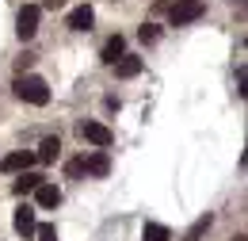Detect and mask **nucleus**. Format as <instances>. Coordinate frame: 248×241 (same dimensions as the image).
Wrapping results in <instances>:
<instances>
[{"mask_svg":"<svg viewBox=\"0 0 248 241\" xmlns=\"http://www.w3.org/2000/svg\"><path fill=\"white\" fill-rule=\"evenodd\" d=\"M12 92H16L23 103H34V107H46V103H50V85H46L42 77H34V73H19V77L12 81Z\"/></svg>","mask_w":248,"mask_h":241,"instance_id":"1","label":"nucleus"},{"mask_svg":"<svg viewBox=\"0 0 248 241\" xmlns=\"http://www.w3.org/2000/svg\"><path fill=\"white\" fill-rule=\"evenodd\" d=\"M202 12H206L202 0H176V4L168 8V23H172V27H184V23H195Z\"/></svg>","mask_w":248,"mask_h":241,"instance_id":"2","label":"nucleus"},{"mask_svg":"<svg viewBox=\"0 0 248 241\" xmlns=\"http://www.w3.org/2000/svg\"><path fill=\"white\" fill-rule=\"evenodd\" d=\"M77 134H80L84 142H92L95 150H107V146L115 142V134H111V126H103V122H92V119L77 122Z\"/></svg>","mask_w":248,"mask_h":241,"instance_id":"3","label":"nucleus"},{"mask_svg":"<svg viewBox=\"0 0 248 241\" xmlns=\"http://www.w3.org/2000/svg\"><path fill=\"white\" fill-rule=\"evenodd\" d=\"M38 19H42V8H38V4H23L19 16H16V34H19L23 42H31L34 31H38Z\"/></svg>","mask_w":248,"mask_h":241,"instance_id":"4","label":"nucleus"},{"mask_svg":"<svg viewBox=\"0 0 248 241\" xmlns=\"http://www.w3.org/2000/svg\"><path fill=\"white\" fill-rule=\"evenodd\" d=\"M34 165V153H8V157H4V161H0V169H4V172H27V169H31Z\"/></svg>","mask_w":248,"mask_h":241,"instance_id":"5","label":"nucleus"},{"mask_svg":"<svg viewBox=\"0 0 248 241\" xmlns=\"http://www.w3.org/2000/svg\"><path fill=\"white\" fill-rule=\"evenodd\" d=\"M34 195H38V207H46V211L62 203V188H58V184H46V180L34 188Z\"/></svg>","mask_w":248,"mask_h":241,"instance_id":"6","label":"nucleus"},{"mask_svg":"<svg viewBox=\"0 0 248 241\" xmlns=\"http://www.w3.org/2000/svg\"><path fill=\"white\" fill-rule=\"evenodd\" d=\"M141 65H145L141 58H134V54H123V58L115 61V77L130 81V77H138V73H141Z\"/></svg>","mask_w":248,"mask_h":241,"instance_id":"7","label":"nucleus"},{"mask_svg":"<svg viewBox=\"0 0 248 241\" xmlns=\"http://www.w3.org/2000/svg\"><path fill=\"white\" fill-rule=\"evenodd\" d=\"M92 19H95V12L88 8V4H80V8L69 12V27L73 31H92Z\"/></svg>","mask_w":248,"mask_h":241,"instance_id":"8","label":"nucleus"},{"mask_svg":"<svg viewBox=\"0 0 248 241\" xmlns=\"http://www.w3.org/2000/svg\"><path fill=\"white\" fill-rule=\"evenodd\" d=\"M34 226H38V218H34V207H27V203H23V207L16 211V230H19L23 238H31Z\"/></svg>","mask_w":248,"mask_h":241,"instance_id":"9","label":"nucleus"},{"mask_svg":"<svg viewBox=\"0 0 248 241\" xmlns=\"http://www.w3.org/2000/svg\"><path fill=\"white\" fill-rule=\"evenodd\" d=\"M58 157H62V142H58V138H42V146H38V153H34V161L54 165Z\"/></svg>","mask_w":248,"mask_h":241,"instance_id":"10","label":"nucleus"},{"mask_svg":"<svg viewBox=\"0 0 248 241\" xmlns=\"http://www.w3.org/2000/svg\"><path fill=\"white\" fill-rule=\"evenodd\" d=\"M84 172H92V176H107L111 172V157L99 150V153H92L88 161H84Z\"/></svg>","mask_w":248,"mask_h":241,"instance_id":"11","label":"nucleus"},{"mask_svg":"<svg viewBox=\"0 0 248 241\" xmlns=\"http://www.w3.org/2000/svg\"><path fill=\"white\" fill-rule=\"evenodd\" d=\"M123 50H126L123 34H111V38H107V46H103V61H107V65H115V61L123 58Z\"/></svg>","mask_w":248,"mask_h":241,"instance_id":"12","label":"nucleus"},{"mask_svg":"<svg viewBox=\"0 0 248 241\" xmlns=\"http://www.w3.org/2000/svg\"><path fill=\"white\" fill-rule=\"evenodd\" d=\"M141 241H172V230H168V226H160V222H145Z\"/></svg>","mask_w":248,"mask_h":241,"instance_id":"13","label":"nucleus"},{"mask_svg":"<svg viewBox=\"0 0 248 241\" xmlns=\"http://www.w3.org/2000/svg\"><path fill=\"white\" fill-rule=\"evenodd\" d=\"M38 184H42V176H38V172H23L19 180L12 184V191H16V195H27V191H34Z\"/></svg>","mask_w":248,"mask_h":241,"instance_id":"14","label":"nucleus"},{"mask_svg":"<svg viewBox=\"0 0 248 241\" xmlns=\"http://www.w3.org/2000/svg\"><path fill=\"white\" fill-rule=\"evenodd\" d=\"M210 222H214V214H202V218H199V222L187 230V238H184V241H199L202 234H206V230H210Z\"/></svg>","mask_w":248,"mask_h":241,"instance_id":"15","label":"nucleus"},{"mask_svg":"<svg viewBox=\"0 0 248 241\" xmlns=\"http://www.w3.org/2000/svg\"><path fill=\"white\" fill-rule=\"evenodd\" d=\"M138 38H141V42H156V38H160V27H156V23H145V27H138Z\"/></svg>","mask_w":248,"mask_h":241,"instance_id":"16","label":"nucleus"},{"mask_svg":"<svg viewBox=\"0 0 248 241\" xmlns=\"http://www.w3.org/2000/svg\"><path fill=\"white\" fill-rule=\"evenodd\" d=\"M34 234H38V241H58V230H54V226H34Z\"/></svg>","mask_w":248,"mask_h":241,"instance_id":"17","label":"nucleus"},{"mask_svg":"<svg viewBox=\"0 0 248 241\" xmlns=\"http://www.w3.org/2000/svg\"><path fill=\"white\" fill-rule=\"evenodd\" d=\"M84 172V157H77V161H69V176H80Z\"/></svg>","mask_w":248,"mask_h":241,"instance_id":"18","label":"nucleus"},{"mask_svg":"<svg viewBox=\"0 0 248 241\" xmlns=\"http://www.w3.org/2000/svg\"><path fill=\"white\" fill-rule=\"evenodd\" d=\"M65 0H46V8H62Z\"/></svg>","mask_w":248,"mask_h":241,"instance_id":"19","label":"nucleus"}]
</instances>
